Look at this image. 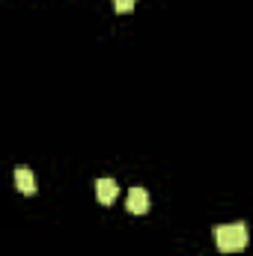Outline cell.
<instances>
[{"instance_id":"obj_4","label":"cell","mask_w":253,"mask_h":256,"mask_svg":"<svg viewBox=\"0 0 253 256\" xmlns=\"http://www.w3.org/2000/svg\"><path fill=\"white\" fill-rule=\"evenodd\" d=\"M15 188L21 194H36V179H33V173H30V167H15Z\"/></svg>"},{"instance_id":"obj_5","label":"cell","mask_w":253,"mask_h":256,"mask_svg":"<svg viewBox=\"0 0 253 256\" xmlns=\"http://www.w3.org/2000/svg\"><path fill=\"white\" fill-rule=\"evenodd\" d=\"M134 6H137V0H114V9H116L120 15H126V12H134Z\"/></svg>"},{"instance_id":"obj_1","label":"cell","mask_w":253,"mask_h":256,"mask_svg":"<svg viewBox=\"0 0 253 256\" xmlns=\"http://www.w3.org/2000/svg\"><path fill=\"white\" fill-rule=\"evenodd\" d=\"M214 242H218V250H224V254H242L248 248V226L244 224H224L214 230Z\"/></svg>"},{"instance_id":"obj_2","label":"cell","mask_w":253,"mask_h":256,"mask_svg":"<svg viewBox=\"0 0 253 256\" xmlns=\"http://www.w3.org/2000/svg\"><path fill=\"white\" fill-rule=\"evenodd\" d=\"M96 196H98L102 206H114L116 196H120V185H116V179H98V182H96Z\"/></svg>"},{"instance_id":"obj_3","label":"cell","mask_w":253,"mask_h":256,"mask_svg":"<svg viewBox=\"0 0 253 256\" xmlns=\"http://www.w3.org/2000/svg\"><path fill=\"white\" fill-rule=\"evenodd\" d=\"M126 208L131 214H146L149 212V194H146V188H131L128 200H126Z\"/></svg>"}]
</instances>
